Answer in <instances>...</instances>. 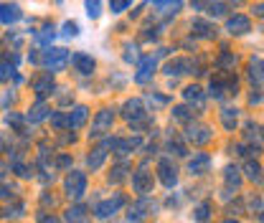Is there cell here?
I'll return each mask as SVG.
<instances>
[{"label":"cell","instance_id":"1","mask_svg":"<svg viewBox=\"0 0 264 223\" xmlns=\"http://www.w3.org/2000/svg\"><path fill=\"white\" fill-rule=\"evenodd\" d=\"M64 190H66L69 198L79 200V198L87 193V175H84V172H77V170H71L69 178H66V182H64Z\"/></svg>","mask_w":264,"mask_h":223},{"label":"cell","instance_id":"2","mask_svg":"<svg viewBox=\"0 0 264 223\" xmlns=\"http://www.w3.org/2000/svg\"><path fill=\"white\" fill-rule=\"evenodd\" d=\"M66 61H69V51H66V48H49V51H44V56L39 58V64H44V66L51 68V71H61V68L66 66Z\"/></svg>","mask_w":264,"mask_h":223},{"label":"cell","instance_id":"3","mask_svg":"<svg viewBox=\"0 0 264 223\" xmlns=\"http://www.w3.org/2000/svg\"><path fill=\"white\" fill-rule=\"evenodd\" d=\"M125 206V196H115V198H109V200H102V203H97V218H102V220H109V218H115V213L120 210Z\"/></svg>","mask_w":264,"mask_h":223},{"label":"cell","instance_id":"4","mask_svg":"<svg viewBox=\"0 0 264 223\" xmlns=\"http://www.w3.org/2000/svg\"><path fill=\"white\" fill-rule=\"evenodd\" d=\"M165 56V48H160L158 51V56ZM158 56H147V58H142V64H140V71L135 74V82L137 84H145L150 76H153V74H155V66H158Z\"/></svg>","mask_w":264,"mask_h":223},{"label":"cell","instance_id":"5","mask_svg":"<svg viewBox=\"0 0 264 223\" xmlns=\"http://www.w3.org/2000/svg\"><path fill=\"white\" fill-rule=\"evenodd\" d=\"M158 175H160V182L165 185V188H173V185L178 182V170H175V165L170 162V160H160L158 162Z\"/></svg>","mask_w":264,"mask_h":223},{"label":"cell","instance_id":"6","mask_svg":"<svg viewBox=\"0 0 264 223\" xmlns=\"http://www.w3.org/2000/svg\"><path fill=\"white\" fill-rule=\"evenodd\" d=\"M132 188H135L140 196L150 193V190H153V172H147L145 168H140V170L132 175Z\"/></svg>","mask_w":264,"mask_h":223},{"label":"cell","instance_id":"7","mask_svg":"<svg viewBox=\"0 0 264 223\" xmlns=\"http://www.w3.org/2000/svg\"><path fill=\"white\" fill-rule=\"evenodd\" d=\"M112 122H115V112H112V109H102L99 114H97V120H94L92 134H94V137L104 134V132H107V130L112 127Z\"/></svg>","mask_w":264,"mask_h":223},{"label":"cell","instance_id":"8","mask_svg":"<svg viewBox=\"0 0 264 223\" xmlns=\"http://www.w3.org/2000/svg\"><path fill=\"white\" fill-rule=\"evenodd\" d=\"M122 114H125V120H127V122L137 124V122L145 117V106H142V102H140V99H130V102L122 106Z\"/></svg>","mask_w":264,"mask_h":223},{"label":"cell","instance_id":"9","mask_svg":"<svg viewBox=\"0 0 264 223\" xmlns=\"http://www.w3.org/2000/svg\"><path fill=\"white\" fill-rule=\"evenodd\" d=\"M226 30L231 36H244L246 30H251V23H249L246 16H234V18L226 20Z\"/></svg>","mask_w":264,"mask_h":223},{"label":"cell","instance_id":"10","mask_svg":"<svg viewBox=\"0 0 264 223\" xmlns=\"http://www.w3.org/2000/svg\"><path fill=\"white\" fill-rule=\"evenodd\" d=\"M87 120H89V109H87V106H74V112L66 117V127H71V130H82Z\"/></svg>","mask_w":264,"mask_h":223},{"label":"cell","instance_id":"11","mask_svg":"<svg viewBox=\"0 0 264 223\" xmlns=\"http://www.w3.org/2000/svg\"><path fill=\"white\" fill-rule=\"evenodd\" d=\"M208 168H211V158L206 152L193 155V160L188 162V172L191 175H203V172H208Z\"/></svg>","mask_w":264,"mask_h":223},{"label":"cell","instance_id":"12","mask_svg":"<svg viewBox=\"0 0 264 223\" xmlns=\"http://www.w3.org/2000/svg\"><path fill=\"white\" fill-rule=\"evenodd\" d=\"M188 140H191L193 144H206L213 134H211V130L206 127V124H196V127H191L188 130V134H185Z\"/></svg>","mask_w":264,"mask_h":223},{"label":"cell","instance_id":"13","mask_svg":"<svg viewBox=\"0 0 264 223\" xmlns=\"http://www.w3.org/2000/svg\"><path fill=\"white\" fill-rule=\"evenodd\" d=\"M71 64H74V68H77L79 74H92L94 71V58L92 56H87V54H74L71 56Z\"/></svg>","mask_w":264,"mask_h":223},{"label":"cell","instance_id":"14","mask_svg":"<svg viewBox=\"0 0 264 223\" xmlns=\"http://www.w3.org/2000/svg\"><path fill=\"white\" fill-rule=\"evenodd\" d=\"M188 71H193V61L191 58H175V61H170L168 66H165V74H188Z\"/></svg>","mask_w":264,"mask_h":223},{"label":"cell","instance_id":"15","mask_svg":"<svg viewBox=\"0 0 264 223\" xmlns=\"http://www.w3.org/2000/svg\"><path fill=\"white\" fill-rule=\"evenodd\" d=\"M21 8L18 6H0V23H16V20H21Z\"/></svg>","mask_w":264,"mask_h":223},{"label":"cell","instance_id":"16","mask_svg":"<svg viewBox=\"0 0 264 223\" xmlns=\"http://www.w3.org/2000/svg\"><path fill=\"white\" fill-rule=\"evenodd\" d=\"M51 89H54V76H51V74H44V76H39V79H36L33 82V92L36 94H51Z\"/></svg>","mask_w":264,"mask_h":223},{"label":"cell","instance_id":"17","mask_svg":"<svg viewBox=\"0 0 264 223\" xmlns=\"http://www.w3.org/2000/svg\"><path fill=\"white\" fill-rule=\"evenodd\" d=\"M89 220V213L84 206H74L66 210V223H87Z\"/></svg>","mask_w":264,"mask_h":223},{"label":"cell","instance_id":"18","mask_svg":"<svg viewBox=\"0 0 264 223\" xmlns=\"http://www.w3.org/2000/svg\"><path fill=\"white\" fill-rule=\"evenodd\" d=\"M193 30L201 36V38H213V36H216V26H213V23H206V20H201V18L193 20Z\"/></svg>","mask_w":264,"mask_h":223},{"label":"cell","instance_id":"19","mask_svg":"<svg viewBox=\"0 0 264 223\" xmlns=\"http://www.w3.org/2000/svg\"><path fill=\"white\" fill-rule=\"evenodd\" d=\"M49 106L44 104V102H39L36 106H31V112H28V122H41V120H46L49 117Z\"/></svg>","mask_w":264,"mask_h":223},{"label":"cell","instance_id":"20","mask_svg":"<svg viewBox=\"0 0 264 223\" xmlns=\"http://www.w3.org/2000/svg\"><path fill=\"white\" fill-rule=\"evenodd\" d=\"M104 158H107V147H97V150L87 158V162H89V168H92V170H99V168H102V162H104Z\"/></svg>","mask_w":264,"mask_h":223},{"label":"cell","instance_id":"21","mask_svg":"<svg viewBox=\"0 0 264 223\" xmlns=\"http://www.w3.org/2000/svg\"><path fill=\"white\" fill-rule=\"evenodd\" d=\"M221 120H223V127L226 130H234L236 127V120H239V112L236 109H223L221 112Z\"/></svg>","mask_w":264,"mask_h":223},{"label":"cell","instance_id":"22","mask_svg":"<svg viewBox=\"0 0 264 223\" xmlns=\"http://www.w3.org/2000/svg\"><path fill=\"white\" fill-rule=\"evenodd\" d=\"M249 76H251V82H256V86L261 84V58L256 56V58H251V64H249Z\"/></svg>","mask_w":264,"mask_h":223},{"label":"cell","instance_id":"23","mask_svg":"<svg viewBox=\"0 0 264 223\" xmlns=\"http://www.w3.org/2000/svg\"><path fill=\"white\" fill-rule=\"evenodd\" d=\"M244 170H246V178L249 180H261V168H259V162H254V160H249L246 165H244Z\"/></svg>","mask_w":264,"mask_h":223},{"label":"cell","instance_id":"24","mask_svg":"<svg viewBox=\"0 0 264 223\" xmlns=\"http://www.w3.org/2000/svg\"><path fill=\"white\" fill-rule=\"evenodd\" d=\"M84 8H87V16H89V18H99V13H102V0H87Z\"/></svg>","mask_w":264,"mask_h":223},{"label":"cell","instance_id":"25","mask_svg":"<svg viewBox=\"0 0 264 223\" xmlns=\"http://www.w3.org/2000/svg\"><path fill=\"white\" fill-rule=\"evenodd\" d=\"M130 6H132V0H109V10L115 13V16L117 13H125Z\"/></svg>","mask_w":264,"mask_h":223},{"label":"cell","instance_id":"26","mask_svg":"<svg viewBox=\"0 0 264 223\" xmlns=\"http://www.w3.org/2000/svg\"><path fill=\"white\" fill-rule=\"evenodd\" d=\"M226 182L234 185V188H239V185H241V175H239L236 168H226Z\"/></svg>","mask_w":264,"mask_h":223},{"label":"cell","instance_id":"27","mask_svg":"<svg viewBox=\"0 0 264 223\" xmlns=\"http://www.w3.org/2000/svg\"><path fill=\"white\" fill-rule=\"evenodd\" d=\"M127 170H130V168H127L125 162H122V165H117L115 170H112L109 180H112V182H122V180H125V175H127Z\"/></svg>","mask_w":264,"mask_h":223},{"label":"cell","instance_id":"28","mask_svg":"<svg viewBox=\"0 0 264 223\" xmlns=\"http://www.w3.org/2000/svg\"><path fill=\"white\" fill-rule=\"evenodd\" d=\"M77 33H79V23H74V20H66L64 23V30H61L64 38H74Z\"/></svg>","mask_w":264,"mask_h":223},{"label":"cell","instance_id":"29","mask_svg":"<svg viewBox=\"0 0 264 223\" xmlns=\"http://www.w3.org/2000/svg\"><path fill=\"white\" fill-rule=\"evenodd\" d=\"M173 117H175V120H180V122L193 120V114H191V109H188V106H175V109H173Z\"/></svg>","mask_w":264,"mask_h":223},{"label":"cell","instance_id":"30","mask_svg":"<svg viewBox=\"0 0 264 223\" xmlns=\"http://www.w3.org/2000/svg\"><path fill=\"white\" fill-rule=\"evenodd\" d=\"M183 94H185V99H188V102H201V99H203V92H201V86H188Z\"/></svg>","mask_w":264,"mask_h":223},{"label":"cell","instance_id":"31","mask_svg":"<svg viewBox=\"0 0 264 223\" xmlns=\"http://www.w3.org/2000/svg\"><path fill=\"white\" fill-rule=\"evenodd\" d=\"M36 41H39V44H51V41H54V28L46 26L41 33H36Z\"/></svg>","mask_w":264,"mask_h":223},{"label":"cell","instance_id":"32","mask_svg":"<svg viewBox=\"0 0 264 223\" xmlns=\"http://www.w3.org/2000/svg\"><path fill=\"white\" fill-rule=\"evenodd\" d=\"M155 208V203H150V200H140L135 208H132V213L135 216H145V210H153Z\"/></svg>","mask_w":264,"mask_h":223},{"label":"cell","instance_id":"33","mask_svg":"<svg viewBox=\"0 0 264 223\" xmlns=\"http://www.w3.org/2000/svg\"><path fill=\"white\" fill-rule=\"evenodd\" d=\"M211 16H223L226 13V3L223 0H211V10H208Z\"/></svg>","mask_w":264,"mask_h":223},{"label":"cell","instance_id":"34","mask_svg":"<svg viewBox=\"0 0 264 223\" xmlns=\"http://www.w3.org/2000/svg\"><path fill=\"white\" fill-rule=\"evenodd\" d=\"M208 213H211V203H201V206L196 208V220H206Z\"/></svg>","mask_w":264,"mask_h":223},{"label":"cell","instance_id":"35","mask_svg":"<svg viewBox=\"0 0 264 223\" xmlns=\"http://www.w3.org/2000/svg\"><path fill=\"white\" fill-rule=\"evenodd\" d=\"M234 64H236V58H234L229 51H226V54H221V58H218V66H223V68H226V66H234Z\"/></svg>","mask_w":264,"mask_h":223},{"label":"cell","instance_id":"36","mask_svg":"<svg viewBox=\"0 0 264 223\" xmlns=\"http://www.w3.org/2000/svg\"><path fill=\"white\" fill-rule=\"evenodd\" d=\"M13 170H16V172H18L21 178H28V175H31V172H28V168H26L23 162H18V160L13 162Z\"/></svg>","mask_w":264,"mask_h":223},{"label":"cell","instance_id":"37","mask_svg":"<svg viewBox=\"0 0 264 223\" xmlns=\"http://www.w3.org/2000/svg\"><path fill=\"white\" fill-rule=\"evenodd\" d=\"M51 122H54V127H66V117L64 114H51Z\"/></svg>","mask_w":264,"mask_h":223},{"label":"cell","instance_id":"38","mask_svg":"<svg viewBox=\"0 0 264 223\" xmlns=\"http://www.w3.org/2000/svg\"><path fill=\"white\" fill-rule=\"evenodd\" d=\"M21 122H23V120H21L18 114H8V124H13V127H21Z\"/></svg>","mask_w":264,"mask_h":223},{"label":"cell","instance_id":"39","mask_svg":"<svg viewBox=\"0 0 264 223\" xmlns=\"http://www.w3.org/2000/svg\"><path fill=\"white\" fill-rule=\"evenodd\" d=\"M69 165H71V160H69L66 155H61V158H59V168H69Z\"/></svg>","mask_w":264,"mask_h":223},{"label":"cell","instance_id":"40","mask_svg":"<svg viewBox=\"0 0 264 223\" xmlns=\"http://www.w3.org/2000/svg\"><path fill=\"white\" fill-rule=\"evenodd\" d=\"M41 223H56V218H54V216H51V218H49V216H41Z\"/></svg>","mask_w":264,"mask_h":223},{"label":"cell","instance_id":"41","mask_svg":"<svg viewBox=\"0 0 264 223\" xmlns=\"http://www.w3.org/2000/svg\"><path fill=\"white\" fill-rule=\"evenodd\" d=\"M223 223H239V220H223Z\"/></svg>","mask_w":264,"mask_h":223},{"label":"cell","instance_id":"42","mask_svg":"<svg viewBox=\"0 0 264 223\" xmlns=\"http://www.w3.org/2000/svg\"><path fill=\"white\" fill-rule=\"evenodd\" d=\"M0 170H3V165H0ZM0 175H3V172H0Z\"/></svg>","mask_w":264,"mask_h":223}]
</instances>
